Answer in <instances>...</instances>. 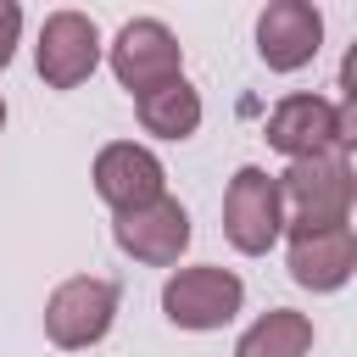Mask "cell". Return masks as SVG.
Segmentation results:
<instances>
[{"mask_svg":"<svg viewBox=\"0 0 357 357\" xmlns=\"http://www.w3.org/2000/svg\"><path fill=\"white\" fill-rule=\"evenodd\" d=\"M0 128H6V100H0Z\"/></svg>","mask_w":357,"mask_h":357,"instance_id":"15","label":"cell"},{"mask_svg":"<svg viewBox=\"0 0 357 357\" xmlns=\"http://www.w3.org/2000/svg\"><path fill=\"white\" fill-rule=\"evenodd\" d=\"M290 245H284V268L301 290L312 296H329L340 290L351 273H357V234L351 223H335V229H284Z\"/></svg>","mask_w":357,"mask_h":357,"instance_id":"11","label":"cell"},{"mask_svg":"<svg viewBox=\"0 0 357 357\" xmlns=\"http://www.w3.org/2000/svg\"><path fill=\"white\" fill-rule=\"evenodd\" d=\"M324 45V11L312 0H268L257 17V56L268 73H296Z\"/></svg>","mask_w":357,"mask_h":357,"instance_id":"10","label":"cell"},{"mask_svg":"<svg viewBox=\"0 0 357 357\" xmlns=\"http://www.w3.org/2000/svg\"><path fill=\"white\" fill-rule=\"evenodd\" d=\"M112 318H117V284L112 279H95V273L61 279L50 290V301H45V335L61 351H84V346L106 340Z\"/></svg>","mask_w":357,"mask_h":357,"instance_id":"6","label":"cell"},{"mask_svg":"<svg viewBox=\"0 0 357 357\" xmlns=\"http://www.w3.org/2000/svg\"><path fill=\"white\" fill-rule=\"evenodd\" d=\"M223 234L240 257H262L279 245L284 234V201H279V178L268 167H240L223 190Z\"/></svg>","mask_w":357,"mask_h":357,"instance_id":"4","label":"cell"},{"mask_svg":"<svg viewBox=\"0 0 357 357\" xmlns=\"http://www.w3.org/2000/svg\"><path fill=\"white\" fill-rule=\"evenodd\" d=\"M240 301H245L240 273H234V268H218V262L178 268V273H167V284H162V312H167V324L195 329V335L234 324Z\"/></svg>","mask_w":357,"mask_h":357,"instance_id":"5","label":"cell"},{"mask_svg":"<svg viewBox=\"0 0 357 357\" xmlns=\"http://www.w3.org/2000/svg\"><path fill=\"white\" fill-rule=\"evenodd\" d=\"M351 128H357V112L335 106L324 95H284L268 112V145L284 151L290 162H301V156H346Z\"/></svg>","mask_w":357,"mask_h":357,"instance_id":"2","label":"cell"},{"mask_svg":"<svg viewBox=\"0 0 357 357\" xmlns=\"http://www.w3.org/2000/svg\"><path fill=\"white\" fill-rule=\"evenodd\" d=\"M112 240L123 257L145 262V268H173L190 245V212L173 201V195H156L151 206H134V212H117L112 223Z\"/></svg>","mask_w":357,"mask_h":357,"instance_id":"9","label":"cell"},{"mask_svg":"<svg viewBox=\"0 0 357 357\" xmlns=\"http://www.w3.org/2000/svg\"><path fill=\"white\" fill-rule=\"evenodd\" d=\"M100 56H106V45H100L95 17H84V11H50L45 17L39 45H33V67L50 89H78L100 67Z\"/></svg>","mask_w":357,"mask_h":357,"instance_id":"7","label":"cell"},{"mask_svg":"<svg viewBox=\"0 0 357 357\" xmlns=\"http://www.w3.org/2000/svg\"><path fill=\"white\" fill-rule=\"evenodd\" d=\"M95 195L112 206V212H134V206H151L156 195H167V167L151 145H134V139H112L100 145L95 156Z\"/></svg>","mask_w":357,"mask_h":357,"instance_id":"8","label":"cell"},{"mask_svg":"<svg viewBox=\"0 0 357 357\" xmlns=\"http://www.w3.org/2000/svg\"><path fill=\"white\" fill-rule=\"evenodd\" d=\"M279 178V201H284V229H335L351 223V162L346 156H301L290 162Z\"/></svg>","mask_w":357,"mask_h":357,"instance_id":"1","label":"cell"},{"mask_svg":"<svg viewBox=\"0 0 357 357\" xmlns=\"http://www.w3.org/2000/svg\"><path fill=\"white\" fill-rule=\"evenodd\" d=\"M17 39H22V6L17 0H0V67H11Z\"/></svg>","mask_w":357,"mask_h":357,"instance_id":"14","label":"cell"},{"mask_svg":"<svg viewBox=\"0 0 357 357\" xmlns=\"http://www.w3.org/2000/svg\"><path fill=\"white\" fill-rule=\"evenodd\" d=\"M134 112H139V128L156 134V139H190L201 128V95H195L190 78H173V84L139 95Z\"/></svg>","mask_w":357,"mask_h":357,"instance_id":"12","label":"cell"},{"mask_svg":"<svg viewBox=\"0 0 357 357\" xmlns=\"http://www.w3.org/2000/svg\"><path fill=\"white\" fill-rule=\"evenodd\" d=\"M307 351H312V318L296 307H268L234 340V357H307Z\"/></svg>","mask_w":357,"mask_h":357,"instance_id":"13","label":"cell"},{"mask_svg":"<svg viewBox=\"0 0 357 357\" xmlns=\"http://www.w3.org/2000/svg\"><path fill=\"white\" fill-rule=\"evenodd\" d=\"M106 61H112L117 84L134 100L162 89V84H173V78H184V45L162 17H128L117 28V39L106 45Z\"/></svg>","mask_w":357,"mask_h":357,"instance_id":"3","label":"cell"}]
</instances>
